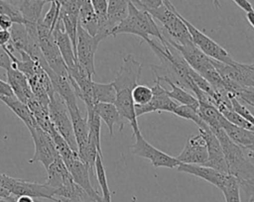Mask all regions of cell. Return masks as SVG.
Listing matches in <instances>:
<instances>
[{
	"instance_id": "49",
	"label": "cell",
	"mask_w": 254,
	"mask_h": 202,
	"mask_svg": "<svg viewBox=\"0 0 254 202\" xmlns=\"http://www.w3.org/2000/svg\"><path fill=\"white\" fill-rule=\"evenodd\" d=\"M52 201L55 202H85L80 198H64V197H53Z\"/></svg>"
},
{
	"instance_id": "43",
	"label": "cell",
	"mask_w": 254,
	"mask_h": 202,
	"mask_svg": "<svg viewBox=\"0 0 254 202\" xmlns=\"http://www.w3.org/2000/svg\"><path fill=\"white\" fill-rule=\"evenodd\" d=\"M135 6L143 10H151L160 7L166 0H131Z\"/></svg>"
},
{
	"instance_id": "15",
	"label": "cell",
	"mask_w": 254,
	"mask_h": 202,
	"mask_svg": "<svg viewBox=\"0 0 254 202\" xmlns=\"http://www.w3.org/2000/svg\"><path fill=\"white\" fill-rule=\"evenodd\" d=\"M198 131L204 137L207 146L208 156L206 162L203 165L214 168L221 173L228 174V168L224 157V153L216 136L204 122L198 127Z\"/></svg>"
},
{
	"instance_id": "4",
	"label": "cell",
	"mask_w": 254,
	"mask_h": 202,
	"mask_svg": "<svg viewBox=\"0 0 254 202\" xmlns=\"http://www.w3.org/2000/svg\"><path fill=\"white\" fill-rule=\"evenodd\" d=\"M103 39H105V37L101 34L92 36L78 24L75 56L79 66L91 77L95 74L94 55L99 43Z\"/></svg>"
},
{
	"instance_id": "52",
	"label": "cell",
	"mask_w": 254,
	"mask_h": 202,
	"mask_svg": "<svg viewBox=\"0 0 254 202\" xmlns=\"http://www.w3.org/2000/svg\"><path fill=\"white\" fill-rule=\"evenodd\" d=\"M246 153V155L249 157V158H252L254 159V146L253 147H249L247 149H244L243 150Z\"/></svg>"
},
{
	"instance_id": "50",
	"label": "cell",
	"mask_w": 254,
	"mask_h": 202,
	"mask_svg": "<svg viewBox=\"0 0 254 202\" xmlns=\"http://www.w3.org/2000/svg\"><path fill=\"white\" fill-rule=\"evenodd\" d=\"M16 202H35V199L28 195H20L17 196Z\"/></svg>"
},
{
	"instance_id": "35",
	"label": "cell",
	"mask_w": 254,
	"mask_h": 202,
	"mask_svg": "<svg viewBox=\"0 0 254 202\" xmlns=\"http://www.w3.org/2000/svg\"><path fill=\"white\" fill-rule=\"evenodd\" d=\"M90 3L94 9L95 14L99 20V33L105 38L109 36L108 30L106 28L107 22V0H90Z\"/></svg>"
},
{
	"instance_id": "17",
	"label": "cell",
	"mask_w": 254,
	"mask_h": 202,
	"mask_svg": "<svg viewBox=\"0 0 254 202\" xmlns=\"http://www.w3.org/2000/svg\"><path fill=\"white\" fill-rule=\"evenodd\" d=\"M207 156L206 141L198 131V134L192 135L187 140L183 151L176 158L180 163L203 165L207 160Z\"/></svg>"
},
{
	"instance_id": "19",
	"label": "cell",
	"mask_w": 254,
	"mask_h": 202,
	"mask_svg": "<svg viewBox=\"0 0 254 202\" xmlns=\"http://www.w3.org/2000/svg\"><path fill=\"white\" fill-rule=\"evenodd\" d=\"M177 169L181 172H185L188 174L194 175L199 177L210 184L214 185L218 189H221L224 183L226 182L229 174H224L219 172L218 170L211 168L202 164H189V163H180Z\"/></svg>"
},
{
	"instance_id": "34",
	"label": "cell",
	"mask_w": 254,
	"mask_h": 202,
	"mask_svg": "<svg viewBox=\"0 0 254 202\" xmlns=\"http://www.w3.org/2000/svg\"><path fill=\"white\" fill-rule=\"evenodd\" d=\"M220 190L224 196L225 202H241L239 181L234 176L228 175L226 182Z\"/></svg>"
},
{
	"instance_id": "6",
	"label": "cell",
	"mask_w": 254,
	"mask_h": 202,
	"mask_svg": "<svg viewBox=\"0 0 254 202\" xmlns=\"http://www.w3.org/2000/svg\"><path fill=\"white\" fill-rule=\"evenodd\" d=\"M37 32L40 48L49 67L57 74L68 76L67 67L56 44L53 32L44 27L40 22L37 25Z\"/></svg>"
},
{
	"instance_id": "11",
	"label": "cell",
	"mask_w": 254,
	"mask_h": 202,
	"mask_svg": "<svg viewBox=\"0 0 254 202\" xmlns=\"http://www.w3.org/2000/svg\"><path fill=\"white\" fill-rule=\"evenodd\" d=\"M180 16L189 30V33L190 35L193 45L195 47H197L203 53H205L210 58L215 59L220 62L232 63L234 61V59L226 51V50H224L220 45H218L216 42H214L212 39H210L204 33H202L197 28H195L191 23H190L182 15H180Z\"/></svg>"
},
{
	"instance_id": "25",
	"label": "cell",
	"mask_w": 254,
	"mask_h": 202,
	"mask_svg": "<svg viewBox=\"0 0 254 202\" xmlns=\"http://www.w3.org/2000/svg\"><path fill=\"white\" fill-rule=\"evenodd\" d=\"M93 109L100 120L103 121L107 126L110 136H113L114 125H118L120 131L123 129L124 125L114 103H97L94 105Z\"/></svg>"
},
{
	"instance_id": "20",
	"label": "cell",
	"mask_w": 254,
	"mask_h": 202,
	"mask_svg": "<svg viewBox=\"0 0 254 202\" xmlns=\"http://www.w3.org/2000/svg\"><path fill=\"white\" fill-rule=\"evenodd\" d=\"M7 82L11 86L15 96L23 103L27 104L35 96L26 75L13 64L7 70Z\"/></svg>"
},
{
	"instance_id": "24",
	"label": "cell",
	"mask_w": 254,
	"mask_h": 202,
	"mask_svg": "<svg viewBox=\"0 0 254 202\" xmlns=\"http://www.w3.org/2000/svg\"><path fill=\"white\" fill-rule=\"evenodd\" d=\"M68 114L71 120L75 141L78 148L84 146L88 140V123L87 117L82 116L78 109V106L67 108Z\"/></svg>"
},
{
	"instance_id": "1",
	"label": "cell",
	"mask_w": 254,
	"mask_h": 202,
	"mask_svg": "<svg viewBox=\"0 0 254 202\" xmlns=\"http://www.w3.org/2000/svg\"><path fill=\"white\" fill-rule=\"evenodd\" d=\"M122 33L139 36L145 42L148 41L150 37H155L163 46L167 44V38L160 31L150 13L135 6L131 0L129 1L126 18L111 30L110 36L115 37Z\"/></svg>"
},
{
	"instance_id": "41",
	"label": "cell",
	"mask_w": 254,
	"mask_h": 202,
	"mask_svg": "<svg viewBox=\"0 0 254 202\" xmlns=\"http://www.w3.org/2000/svg\"><path fill=\"white\" fill-rule=\"evenodd\" d=\"M236 98L240 102L254 107V87H242L236 95Z\"/></svg>"
},
{
	"instance_id": "16",
	"label": "cell",
	"mask_w": 254,
	"mask_h": 202,
	"mask_svg": "<svg viewBox=\"0 0 254 202\" xmlns=\"http://www.w3.org/2000/svg\"><path fill=\"white\" fill-rule=\"evenodd\" d=\"M141 70L142 64L137 61L133 55L127 54L122 60L115 79L112 81L116 91L123 89L132 90L138 85Z\"/></svg>"
},
{
	"instance_id": "14",
	"label": "cell",
	"mask_w": 254,
	"mask_h": 202,
	"mask_svg": "<svg viewBox=\"0 0 254 202\" xmlns=\"http://www.w3.org/2000/svg\"><path fill=\"white\" fill-rule=\"evenodd\" d=\"M152 89H153V97L149 103L142 106L135 105V112H136L137 118L139 116H142L147 113H152V112L173 113L175 108L178 106V103L169 96L168 89L163 87V85L159 80L155 79V83Z\"/></svg>"
},
{
	"instance_id": "9",
	"label": "cell",
	"mask_w": 254,
	"mask_h": 202,
	"mask_svg": "<svg viewBox=\"0 0 254 202\" xmlns=\"http://www.w3.org/2000/svg\"><path fill=\"white\" fill-rule=\"evenodd\" d=\"M62 158L66 165L72 180L84 190L89 197L90 202H102L101 196H99L98 192L93 188L90 182V170L88 166L80 159L77 152H72Z\"/></svg>"
},
{
	"instance_id": "21",
	"label": "cell",
	"mask_w": 254,
	"mask_h": 202,
	"mask_svg": "<svg viewBox=\"0 0 254 202\" xmlns=\"http://www.w3.org/2000/svg\"><path fill=\"white\" fill-rule=\"evenodd\" d=\"M53 36H54L56 44L61 51V54L65 62L67 69H70L73 66H75L77 63V60L75 57L73 47H72L70 39L64 32V25H63V22L60 19V17H59V20L55 26L54 31H53Z\"/></svg>"
},
{
	"instance_id": "5",
	"label": "cell",
	"mask_w": 254,
	"mask_h": 202,
	"mask_svg": "<svg viewBox=\"0 0 254 202\" xmlns=\"http://www.w3.org/2000/svg\"><path fill=\"white\" fill-rule=\"evenodd\" d=\"M49 115L55 129L65 140L68 146L77 152V144L67 107L63 98L56 92L49 103Z\"/></svg>"
},
{
	"instance_id": "38",
	"label": "cell",
	"mask_w": 254,
	"mask_h": 202,
	"mask_svg": "<svg viewBox=\"0 0 254 202\" xmlns=\"http://www.w3.org/2000/svg\"><path fill=\"white\" fill-rule=\"evenodd\" d=\"M173 114H175V115H177L181 118L192 121L198 127L203 123V121L200 119V117L198 115L197 109H195L193 107H190V106H188V105H182V104L179 105L178 104V106L175 108Z\"/></svg>"
},
{
	"instance_id": "2",
	"label": "cell",
	"mask_w": 254,
	"mask_h": 202,
	"mask_svg": "<svg viewBox=\"0 0 254 202\" xmlns=\"http://www.w3.org/2000/svg\"><path fill=\"white\" fill-rule=\"evenodd\" d=\"M218 139L226 160L228 174L234 176L238 181L254 177V164L246 155L241 147L236 145L224 132L222 128L211 130Z\"/></svg>"
},
{
	"instance_id": "42",
	"label": "cell",
	"mask_w": 254,
	"mask_h": 202,
	"mask_svg": "<svg viewBox=\"0 0 254 202\" xmlns=\"http://www.w3.org/2000/svg\"><path fill=\"white\" fill-rule=\"evenodd\" d=\"M240 189L245 193L247 197V202H254V177L239 181Z\"/></svg>"
},
{
	"instance_id": "22",
	"label": "cell",
	"mask_w": 254,
	"mask_h": 202,
	"mask_svg": "<svg viewBox=\"0 0 254 202\" xmlns=\"http://www.w3.org/2000/svg\"><path fill=\"white\" fill-rule=\"evenodd\" d=\"M48 178L46 183L56 189L67 186L74 182L61 155H59L46 169Z\"/></svg>"
},
{
	"instance_id": "48",
	"label": "cell",
	"mask_w": 254,
	"mask_h": 202,
	"mask_svg": "<svg viewBox=\"0 0 254 202\" xmlns=\"http://www.w3.org/2000/svg\"><path fill=\"white\" fill-rule=\"evenodd\" d=\"M239 8H241L243 11L245 12H249V11H253V7L252 4L249 2V0H232Z\"/></svg>"
},
{
	"instance_id": "31",
	"label": "cell",
	"mask_w": 254,
	"mask_h": 202,
	"mask_svg": "<svg viewBox=\"0 0 254 202\" xmlns=\"http://www.w3.org/2000/svg\"><path fill=\"white\" fill-rule=\"evenodd\" d=\"M197 112L200 119L209 127L210 130L221 128V122L224 117L214 105L199 102Z\"/></svg>"
},
{
	"instance_id": "40",
	"label": "cell",
	"mask_w": 254,
	"mask_h": 202,
	"mask_svg": "<svg viewBox=\"0 0 254 202\" xmlns=\"http://www.w3.org/2000/svg\"><path fill=\"white\" fill-rule=\"evenodd\" d=\"M230 101L232 105V109L237 112L239 115H241L246 121H248L252 126H254V115L251 114V112L246 108V106L243 105L242 102H240L235 96H230Z\"/></svg>"
},
{
	"instance_id": "7",
	"label": "cell",
	"mask_w": 254,
	"mask_h": 202,
	"mask_svg": "<svg viewBox=\"0 0 254 202\" xmlns=\"http://www.w3.org/2000/svg\"><path fill=\"white\" fill-rule=\"evenodd\" d=\"M0 185L7 188L13 195H28L34 199H50L55 196L56 188L48 185L47 183L30 182L27 180L13 178L6 174L0 173Z\"/></svg>"
},
{
	"instance_id": "10",
	"label": "cell",
	"mask_w": 254,
	"mask_h": 202,
	"mask_svg": "<svg viewBox=\"0 0 254 202\" xmlns=\"http://www.w3.org/2000/svg\"><path fill=\"white\" fill-rule=\"evenodd\" d=\"M135 143L130 148L132 153L147 158L155 167H167V168H175L178 167L180 161L170 154L163 152L158 150L154 146H152L149 142L145 140L142 136L141 132L138 131L134 134Z\"/></svg>"
},
{
	"instance_id": "45",
	"label": "cell",
	"mask_w": 254,
	"mask_h": 202,
	"mask_svg": "<svg viewBox=\"0 0 254 202\" xmlns=\"http://www.w3.org/2000/svg\"><path fill=\"white\" fill-rule=\"evenodd\" d=\"M14 25L13 20L6 14H0V29L10 30Z\"/></svg>"
},
{
	"instance_id": "28",
	"label": "cell",
	"mask_w": 254,
	"mask_h": 202,
	"mask_svg": "<svg viewBox=\"0 0 254 202\" xmlns=\"http://www.w3.org/2000/svg\"><path fill=\"white\" fill-rule=\"evenodd\" d=\"M78 24L87 33L95 36L99 33V20L90 0H84L78 13Z\"/></svg>"
},
{
	"instance_id": "12",
	"label": "cell",
	"mask_w": 254,
	"mask_h": 202,
	"mask_svg": "<svg viewBox=\"0 0 254 202\" xmlns=\"http://www.w3.org/2000/svg\"><path fill=\"white\" fill-rule=\"evenodd\" d=\"M167 40L182 54L188 64L203 78H206L216 69L213 59L203 53L197 47L193 45V43L188 45H178L171 39Z\"/></svg>"
},
{
	"instance_id": "23",
	"label": "cell",
	"mask_w": 254,
	"mask_h": 202,
	"mask_svg": "<svg viewBox=\"0 0 254 202\" xmlns=\"http://www.w3.org/2000/svg\"><path fill=\"white\" fill-rule=\"evenodd\" d=\"M221 128L226 135L243 150L254 146V131L237 127L228 122L225 118H223L221 122Z\"/></svg>"
},
{
	"instance_id": "26",
	"label": "cell",
	"mask_w": 254,
	"mask_h": 202,
	"mask_svg": "<svg viewBox=\"0 0 254 202\" xmlns=\"http://www.w3.org/2000/svg\"><path fill=\"white\" fill-rule=\"evenodd\" d=\"M155 79L159 80L160 82H165L170 86V90H168V94L177 103H180L182 105H188V106L193 107L195 109H198L199 102H198L197 98L194 95H191L190 93H189L187 90H185L184 87L173 82L172 80H170L167 77L156 76Z\"/></svg>"
},
{
	"instance_id": "18",
	"label": "cell",
	"mask_w": 254,
	"mask_h": 202,
	"mask_svg": "<svg viewBox=\"0 0 254 202\" xmlns=\"http://www.w3.org/2000/svg\"><path fill=\"white\" fill-rule=\"evenodd\" d=\"M132 90L130 89H123L116 91V98L114 101V105L117 108V111L119 113L120 119L125 125L126 122H128L131 125V128L133 130V133H137L140 131L137 116L135 112V104L132 99Z\"/></svg>"
},
{
	"instance_id": "47",
	"label": "cell",
	"mask_w": 254,
	"mask_h": 202,
	"mask_svg": "<svg viewBox=\"0 0 254 202\" xmlns=\"http://www.w3.org/2000/svg\"><path fill=\"white\" fill-rule=\"evenodd\" d=\"M11 40V33L10 30H2L0 29V46H6Z\"/></svg>"
},
{
	"instance_id": "53",
	"label": "cell",
	"mask_w": 254,
	"mask_h": 202,
	"mask_svg": "<svg viewBox=\"0 0 254 202\" xmlns=\"http://www.w3.org/2000/svg\"><path fill=\"white\" fill-rule=\"evenodd\" d=\"M17 196L11 194L8 197H0V202H16Z\"/></svg>"
},
{
	"instance_id": "37",
	"label": "cell",
	"mask_w": 254,
	"mask_h": 202,
	"mask_svg": "<svg viewBox=\"0 0 254 202\" xmlns=\"http://www.w3.org/2000/svg\"><path fill=\"white\" fill-rule=\"evenodd\" d=\"M60 10H61V4L58 0L51 2V6L49 11L46 13L45 17L43 19H41L40 23L46 27L47 29H49L51 32L54 31L55 26L59 20V16H60Z\"/></svg>"
},
{
	"instance_id": "56",
	"label": "cell",
	"mask_w": 254,
	"mask_h": 202,
	"mask_svg": "<svg viewBox=\"0 0 254 202\" xmlns=\"http://www.w3.org/2000/svg\"><path fill=\"white\" fill-rule=\"evenodd\" d=\"M17 1H18V0H9V2H10V3H12L13 5H15V3H16Z\"/></svg>"
},
{
	"instance_id": "32",
	"label": "cell",
	"mask_w": 254,
	"mask_h": 202,
	"mask_svg": "<svg viewBox=\"0 0 254 202\" xmlns=\"http://www.w3.org/2000/svg\"><path fill=\"white\" fill-rule=\"evenodd\" d=\"M115 98L116 89L112 82H92V101L94 105L97 103H114Z\"/></svg>"
},
{
	"instance_id": "36",
	"label": "cell",
	"mask_w": 254,
	"mask_h": 202,
	"mask_svg": "<svg viewBox=\"0 0 254 202\" xmlns=\"http://www.w3.org/2000/svg\"><path fill=\"white\" fill-rule=\"evenodd\" d=\"M132 99L135 105L142 106L150 102L153 97V89L147 85L138 84L132 89Z\"/></svg>"
},
{
	"instance_id": "30",
	"label": "cell",
	"mask_w": 254,
	"mask_h": 202,
	"mask_svg": "<svg viewBox=\"0 0 254 202\" xmlns=\"http://www.w3.org/2000/svg\"><path fill=\"white\" fill-rule=\"evenodd\" d=\"M46 2L40 0H18L15 6L19 9L26 22L38 24Z\"/></svg>"
},
{
	"instance_id": "51",
	"label": "cell",
	"mask_w": 254,
	"mask_h": 202,
	"mask_svg": "<svg viewBox=\"0 0 254 202\" xmlns=\"http://www.w3.org/2000/svg\"><path fill=\"white\" fill-rule=\"evenodd\" d=\"M246 19L249 22V24L251 25V27L254 29V10L246 12Z\"/></svg>"
},
{
	"instance_id": "8",
	"label": "cell",
	"mask_w": 254,
	"mask_h": 202,
	"mask_svg": "<svg viewBox=\"0 0 254 202\" xmlns=\"http://www.w3.org/2000/svg\"><path fill=\"white\" fill-rule=\"evenodd\" d=\"M28 130L35 145V152L29 159V163L41 162L47 169L49 165L60 155L53 139L51 135L44 131L38 124Z\"/></svg>"
},
{
	"instance_id": "13",
	"label": "cell",
	"mask_w": 254,
	"mask_h": 202,
	"mask_svg": "<svg viewBox=\"0 0 254 202\" xmlns=\"http://www.w3.org/2000/svg\"><path fill=\"white\" fill-rule=\"evenodd\" d=\"M216 69L222 77L235 82L242 87H254V64H246L238 61L224 63L213 59Z\"/></svg>"
},
{
	"instance_id": "39",
	"label": "cell",
	"mask_w": 254,
	"mask_h": 202,
	"mask_svg": "<svg viewBox=\"0 0 254 202\" xmlns=\"http://www.w3.org/2000/svg\"><path fill=\"white\" fill-rule=\"evenodd\" d=\"M0 14H6L13 20L14 24H25L23 16L21 15L19 9L6 0H0Z\"/></svg>"
},
{
	"instance_id": "46",
	"label": "cell",
	"mask_w": 254,
	"mask_h": 202,
	"mask_svg": "<svg viewBox=\"0 0 254 202\" xmlns=\"http://www.w3.org/2000/svg\"><path fill=\"white\" fill-rule=\"evenodd\" d=\"M14 95L15 94H14L11 86L9 85V83L0 79V96L9 97V96H14Z\"/></svg>"
},
{
	"instance_id": "55",
	"label": "cell",
	"mask_w": 254,
	"mask_h": 202,
	"mask_svg": "<svg viewBox=\"0 0 254 202\" xmlns=\"http://www.w3.org/2000/svg\"><path fill=\"white\" fill-rule=\"evenodd\" d=\"M40 1H44V2H46V3H51V2H53V1H56V0H40Z\"/></svg>"
},
{
	"instance_id": "27",
	"label": "cell",
	"mask_w": 254,
	"mask_h": 202,
	"mask_svg": "<svg viewBox=\"0 0 254 202\" xmlns=\"http://www.w3.org/2000/svg\"><path fill=\"white\" fill-rule=\"evenodd\" d=\"M130 0H107V22L106 28L109 36L111 30L116 27L128 14Z\"/></svg>"
},
{
	"instance_id": "44",
	"label": "cell",
	"mask_w": 254,
	"mask_h": 202,
	"mask_svg": "<svg viewBox=\"0 0 254 202\" xmlns=\"http://www.w3.org/2000/svg\"><path fill=\"white\" fill-rule=\"evenodd\" d=\"M13 62L9 55V53L6 51V50L0 46V68L8 69L10 66H12Z\"/></svg>"
},
{
	"instance_id": "54",
	"label": "cell",
	"mask_w": 254,
	"mask_h": 202,
	"mask_svg": "<svg viewBox=\"0 0 254 202\" xmlns=\"http://www.w3.org/2000/svg\"><path fill=\"white\" fill-rule=\"evenodd\" d=\"M213 1V5L216 9H218L220 7V4H219V1L218 0H212Z\"/></svg>"
},
{
	"instance_id": "33",
	"label": "cell",
	"mask_w": 254,
	"mask_h": 202,
	"mask_svg": "<svg viewBox=\"0 0 254 202\" xmlns=\"http://www.w3.org/2000/svg\"><path fill=\"white\" fill-rule=\"evenodd\" d=\"M94 171L96 175V179L98 181V184L100 186L101 192H102V202H112L111 201V193L109 190L106 172L104 169V165L102 162V155L97 154L95 159V165H94Z\"/></svg>"
},
{
	"instance_id": "29",
	"label": "cell",
	"mask_w": 254,
	"mask_h": 202,
	"mask_svg": "<svg viewBox=\"0 0 254 202\" xmlns=\"http://www.w3.org/2000/svg\"><path fill=\"white\" fill-rule=\"evenodd\" d=\"M0 100L5 105H7V107H9L14 112V114L18 116L19 119H21L23 121V123L27 126L28 129L38 124L36 122L32 112L30 111L29 107L27 106V104L23 103L15 95L9 96V97L0 96Z\"/></svg>"
},
{
	"instance_id": "3",
	"label": "cell",
	"mask_w": 254,
	"mask_h": 202,
	"mask_svg": "<svg viewBox=\"0 0 254 202\" xmlns=\"http://www.w3.org/2000/svg\"><path fill=\"white\" fill-rule=\"evenodd\" d=\"M147 12L162 24L164 33L168 34L173 42L178 45L192 43L189 30L181 19V14L170 0H166L160 7L148 10Z\"/></svg>"
}]
</instances>
